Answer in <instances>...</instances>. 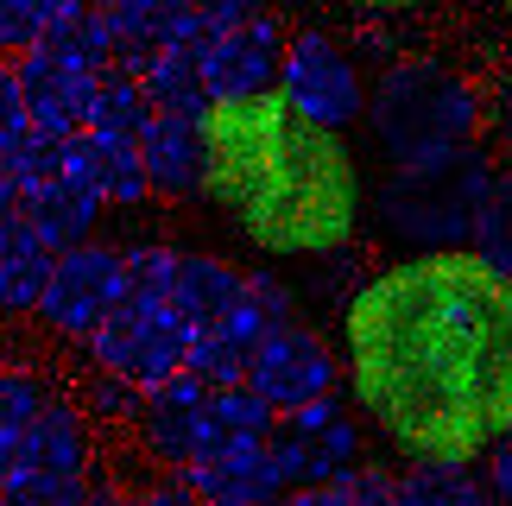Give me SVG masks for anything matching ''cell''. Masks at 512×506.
<instances>
[{"mask_svg": "<svg viewBox=\"0 0 512 506\" xmlns=\"http://www.w3.org/2000/svg\"><path fill=\"white\" fill-rule=\"evenodd\" d=\"M348 393L411 462H475L512 437V279L475 247L411 253L342 304Z\"/></svg>", "mask_w": 512, "mask_h": 506, "instance_id": "1", "label": "cell"}, {"mask_svg": "<svg viewBox=\"0 0 512 506\" xmlns=\"http://www.w3.org/2000/svg\"><path fill=\"white\" fill-rule=\"evenodd\" d=\"M209 178L203 203L241 228L272 260H323L361 228V165L342 133L304 121L279 89L247 102H215L203 121Z\"/></svg>", "mask_w": 512, "mask_h": 506, "instance_id": "2", "label": "cell"}, {"mask_svg": "<svg viewBox=\"0 0 512 506\" xmlns=\"http://www.w3.org/2000/svg\"><path fill=\"white\" fill-rule=\"evenodd\" d=\"M494 178L500 171L487 165L481 146H456L443 159H418V165H392V178L373 197V222H380V235L392 247H411V253L468 247Z\"/></svg>", "mask_w": 512, "mask_h": 506, "instance_id": "3", "label": "cell"}, {"mask_svg": "<svg viewBox=\"0 0 512 506\" xmlns=\"http://www.w3.org/2000/svg\"><path fill=\"white\" fill-rule=\"evenodd\" d=\"M367 127H373V140H380V152L392 165H418V159H443L456 146H475L481 102L456 70L418 57V64H392L373 83Z\"/></svg>", "mask_w": 512, "mask_h": 506, "instance_id": "4", "label": "cell"}, {"mask_svg": "<svg viewBox=\"0 0 512 506\" xmlns=\"http://www.w3.org/2000/svg\"><path fill=\"white\" fill-rule=\"evenodd\" d=\"M190 336L196 329L171 298H127L83 348L102 374H121L146 393V386H159L190 367Z\"/></svg>", "mask_w": 512, "mask_h": 506, "instance_id": "5", "label": "cell"}, {"mask_svg": "<svg viewBox=\"0 0 512 506\" xmlns=\"http://www.w3.org/2000/svg\"><path fill=\"white\" fill-rule=\"evenodd\" d=\"M266 456L279 469L285 494L291 488H342L354 469H367L361 462V418L336 393H323V399H310L272 424Z\"/></svg>", "mask_w": 512, "mask_h": 506, "instance_id": "6", "label": "cell"}, {"mask_svg": "<svg viewBox=\"0 0 512 506\" xmlns=\"http://www.w3.org/2000/svg\"><path fill=\"white\" fill-rule=\"evenodd\" d=\"M127 304V260L114 241H83V247H64L51 266V285L38 298V329L57 342H89L114 310Z\"/></svg>", "mask_w": 512, "mask_h": 506, "instance_id": "7", "label": "cell"}, {"mask_svg": "<svg viewBox=\"0 0 512 506\" xmlns=\"http://www.w3.org/2000/svg\"><path fill=\"white\" fill-rule=\"evenodd\" d=\"M279 95L304 114V121H317L329 133H342V127H354L367 114L361 70H354V57L336 45V38H323V32H298L285 45Z\"/></svg>", "mask_w": 512, "mask_h": 506, "instance_id": "8", "label": "cell"}, {"mask_svg": "<svg viewBox=\"0 0 512 506\" xmlns=\"http://www.w3.org/2000/svg\"><path fill=\"white\" fill-rule=\"evenodd\" d=\"M247 386L285 418V412H298V405L323 399L329 386H336V355H329V342L310 323H279L260 348H253Z\"/></svg>", "mask_w": 512, "mask_h": 506, "instance_id": "9", "label": "cell"}, {"mask_svg": "<svg viewBox=\"0 0 512 506\" xmlns=\"http://www.w3.org/2000/svg\"><path fill=\"white\" fill-rule=\"evenodd\" d=\"M7 475H32V481H95V418L76 399H51L26 431H19Z\"/></svg>", "mask_w": 512, "mask_h": 506, "instance_id": "10", "label": "cell"}, {"mask_svg": "<svg viewBox=\"0 0 512 506\" xmlns=\"http://www.w3.org/2000/svg\"><path fill=\"white\" fill-rule=\"evenodd\" d=\"M285 45H291L285 26L272 13H260V19H247V26L209 38V45L196 51V64H203V83H209L215 102H247V95L279 89Z\"/></svg>", "mask_w": 512, "mask_h": 506, "instance_id": "11", "label": "cell"}, {"mask_svg": "<svg viewBox=\"0 0 512 506\" xmlns=\"http://www.w3.org/2000/svg\"><path fill=\"white\" fill-rule=\"evenodd\" d=\"M13 64H19V95H26L32 127L64 133V140L89 127V108H95V89H102V70L76 64V57L57 51V45H32V51H19Z\"/></svg>", "mask_w": 512, "mask_h": 506, "instance_id": "12", "label": "cell"}, {"mask_svg": "<svg viewBox=\"0 0 512 506\" xmlns=\"http://www.w3.org/2000/svg\"><path fill=\"white\" fill-rule=\"evenodd\" d=\"M203 405H209V380H196L190 367L140 393L133 431H140V450L159 462V469H184V462H190V450H196V424H203Z\"/></svg>", "mask_w": 512, "mask_h": 506, "instance_id": "13", "label": "cell"}, {"mask_svg": "<svg viewBox=\"0 0 512 506\" xmlns=\"http://www.w3.org/2000/svg\"><path fill=\"white\" fill-rule=\"evenodd\" d=\"M272 329H279V323H272V317H266V304L247 291V298L234 304V310H222L215 323H203V329L190 336V374H196V380H209V386H241V380H247L253 348H260Z\"/></svg>", "mask_w": 512, "mask_h": 506, "instance_id": "14", "label": "cell"}, {"mask_svg": "<svg viewBox=\"0 0 512 506\" xmlns=\"http://www.w3.org/2000/svg\"><path fill=\"white\" fill-rule=\"evenodd\" d=\"M140 165H146L152 197H203V178H209V140H203V121H184V114H159V121L140 133Z\"/></svg>", "mask_w": 512, "mask_h": 506, "instance_id": "15", "label": "cell"}, {"mask_svg": "<svg viewBox=\"0 0 512 506\" xmlns=\"http://www.w3.org/2000/svg\"><path fill=\"white\" fill-rule=\"evenodd\" d=\"M64 171L76 184H89L95 197H102L108 209H140L152 197V184H146V165H140V146L133 140H108V133H70V159Z\"/></svg>", "mask_w": 512, "mask_h": 506, "instance_id": "16", "label": "cell"}, {"mask_svg": "<svg viewBox=\"0 0 512 506\" xmlns=\"http://www.w3.org/2000/svg\"><path fill=\"white\" fill-rule=\"evenodd\" d=\"M19 216L38 228V241H45L51 253H64V247L102 241V216H108V203L95 197L89 184H76L70 171H64V178H51V184L26 190V197H19Z\"/></svg>", "mask_w": 512, "mask_h": 506, "instance_id": "17", "label": "cell"}, {"mask_svg": "<svg viewBox=\"0 0 512 506\" xmlns=\"http://www.w3.org/2000/svg\"><path fill=\"white\" fill-rule=\"evenodd\" d=\"M279 412L253 393V386H209V405H203V424H196V450L190 462H209V456H234V450H260L272 437Z\"/></svg>", "mask_w": 512, "mask_h": 506, "instance_id": "18", "label": "cell"}, {"mask_svg": "<svg viewBox=\"0 0 512 506\" xmlns=\"http://www.w3.org/2000/svg\"><path fill=\"white\" fill-rule=\"evenodd\" d=\"M108 13V26L121 32V70L140 76V64L165 45L190 38V7L196 0H95Z\"/></svg>", "mask_w": 512, "mask_h": 506, "instance_id": "19", "label": "cell"}, {"mask_svg": "<svg viewBox=\"0 0 512 506\" xmlns=\"http://www.w3.org/2000/svg\"><path fill=\"white\" fill-rule=\"evenodd\" d=\"M51 266L57 253L38 241V228L26 216L0 222V317H32L51 285Z\"/></svg>", "mask_w": 512, "mask_h": 506, "instance_id": "20", "label": "cell"}, {"mask_svg": "<svg viewBox=\"0 0 512 506\" xmlns=\"http://www.w3.org/2000/svg\"><path fill=\"white\" fill-rule=\"evenodd\" d=\"M247 298V272L222 260V253H184L177 247V279H171V304L190 317V329L215 323L222 310H234Z\"/></svg>", "mask_w": 512, "mask_h": 506, "instance_id": "21", "label": "cell"}, {"mask_svg": "<svg viewBox=\"0 0 512 506\" xmlns=\"http://www.w3.org/2000/svg\"><path fill=\"white\" fill-rule=\"evenodd\" d=\"M184 481L203 494V506H222V500H279L285 494V481H279V469H272L266 443H260V450H234V456H209V462H184Z\"/></svg>", "mask_w": 512, "mask_h": 506, "instance_id": "22", "label": "cell"}, {"mask_svg": "<svg viewBox=\"0 0 512 506\" xmlns=\"http://www.w3.org/2000/svg\"><path fill=\"white\" fill-rule=\"evenodd\" d=\"M140 83H146V95H152V108H159V114L209 121V108H215V95L203 83V64H196V51H184V45L152 51L146 64H140Z\"/></svg>", "mask_w": 512, "mask_h": 506, "instance_id": "23", "label": "cell"}, {"mask_svg": "<svg viewBox=\"0 0 512 506\" xmlns=\"http://www.w3.org/2000/svg\"><path fill=\"white\" fill-rule=\"evenodd\" d=\"M159 121V108H152L146 83L133 70H102V89H95V108H89V133H108V140H133L140 146V133Z\"/></svg>", "mask_w": 512, "mask_h": 506, "instance_id": "24", "label": "cell"}, {"mask_svg": "<svg viewBox=\"0 0 512 506\" xmlns=\"http://www.w3.org/2000/svg\"><path fill=\"white\" fill-rule=\"evenodd\" d=\"M399 506H500L487 481L468 475V462H418L399 475Z\"/></svg>", "mask_w": 512, "mask_h": 506, "instance_id": "25", "label": "cell"}, {"mask_svg": "<svg viewBox=\"0 0 512 506\" xmlns=\"http://www.w3.org/2000/svg\"><path fill=\"white\" fill-rule=\"evenodd\" d=\"M64 159H70V140L64 133H45V127H26L0 146V171L19 184V197L38 190V184H51V178H64Z\"/></svg>", "mask_w": 512, "mask_h": 506, "instance_id": "26", "label": "cell"}, {"mask_svg": "<svg viewBox=\"0 0 512 506\" xmlns=\"http://www.w3.org/2000/svg\"><path fill=\"white\" fill-rule=\"evenodd\" d=\"M57 393H51V380L38 374V367H0V456H13V443H19V431L45 412Z\"/></svg>", "mask_w": 512, "mask_h": 506, "instance_id": "27", "label": "cell"}, {"mask_svg": "<svg viewBox=\"0 0 512 506\" xmlns=\"http://www.w3.org/2000/svg\"><path fill=\"white\" fill-rule=\"evenodd\" d=\"M76 7H83V0H0V51L19 57V51L45 45Z\"/></svg>", "mask_w": 512, "mask_h": 506, "instance_id": "28", "label": "cell"}, {"mask_svg": "<svg viewBox=\"0 0 512 506\" xmlns=\"http://www.w3.org/2000/svg\"><path fill=\"white\" fill-rule=\"evenodd\" d=\"M468 247H475L494 272H506V279H512V171H506V178H494V190H487L481 222H475V241H468Z\"/></svg>", "mask_w": 512, "mask_h": 506, "instance_id": "29", "label": "cell"}, {"mask_svg": "<svg viewBox=\"0 0 512 506\" xmlns=\"http://www.w3.org/2000/svg\"><path fill=\"white\" fill-rule=\"evenodd\" d=\"M121 260H127V298H171L177 247H165V241H127Z\"/></svg>", "mask_w": 512, "mask_h": 506, "instance_id": "30", "label": "cell"}, {"mask_svg": "<svg viewBox=\"0 0 512 506\" xmlns=\"http://www.w3.org/2000/svg\"><path fill=\"white\" fill-rule=\"evenodd\" d=\"M83 405L89 418H108V424H133V412H140V386L133 380H121V374H102V367H95V374L83 380Z\"/></svg>", "mask_w": 512, "mask_h": 506, "instance_id": "31", "label": "cell"}, {"mask_svg": "<svg viewBox=\"0 0 512 506\" xmlns=\"http://www.w3.org/2000/svg\"><path fill=\"white\" fill-rule=\"evenodd\" d=\"M26 127H32V114H26V95H19V64L0 51V146Z\"/></svg>", "mask_w": 512, "mask_h": 506, "instance_id": "32", "label": "cell"}, {"mask_svg": "<svg viewBox=\"0 0 512 506\" xmlns=\"http://www.w3.org/2000/svg\"><path fill=\"white\" fill-rule=\"evenodd\" d=\"M133 506H203V494L184 481V469H165L159 481H146V488L133 494Z\"/></svg>", "mask_w": 512, "mask_h": 506, "instance_id": "33", "label": "cell"}, {"mask_svg": "<svg viewBox=\"0 0 512 506\" xmlns=\"http://www.w3.org/2000/svg\"><path fill=\"white\" fill-rule=\"evenodd\" d=\"M487 488H494L500 506H512V437L487 450Z\"/></svg>", "mask_w": 512, "mask_h": 506, "instance_id": "34", "label": "cell"}, {"mask_svg": "<svg viewBox=\"0 0 512 506\" xmlns=\"http://www.w3.org/2000/svg\"><path fill=\"white\" fill-rule=\"evenodd\" d=\"M285 506H354L348 488H291Z\"/></svg>", "mask_w": 512, "mask_h": 506, "instance_id": "35", "label": "cell"}, {"mask_svg": "<svg viewBox=\"0 0 512 506\" xmlns=\"http://www.w3.org/2000/svg\"><path fill=\"white\" fill-rule=\"evenodd\" d=\"M83 506H133V494H127V488H114V481H89Z\"/></svg>", "mask_w": 512, "mask_h": 506, "instance_id": "36", "label": "cell"}, {"mask_svg": "<svg viewBox=\"0 0 512 506\" xmlns=\"http://www.w3.org/2000/svg\"><path fill=\"white\" fill-rule=\"evenodd\" d=\"M342 7H361V13H405V7H424V0H342Z\"/></svg>", "mask_w": 512, "mask_h": 506, "instance_id": "37", "label": "cell"}, {"mask_svg": "<svg viewBox=\"0 0 512 506\" xmlns=\"http://www.w3.org/2000/svg\"><path fill=\"white\" fill-rule=\"evenodd\" d=\"M7 216H19V184L0 171V222H7Z\"/></svg>", "mask_w": 512, "mask_h": 506, "instance_id": "38", "label": "cell"}, {"mask_svg": "<svg viewBox=\"0 0 512 506\" xmlns=\"http://www.w3.org/2000/svg\"><path fill=\"white\" fill-rule=\"evenodd\" d=\"M222 506H285V494L279 500H222Z\"/></svg>", "mask_w": 512, "mask_h": 506, "instance_id": "39", "label": "cell"}, {"mask_svg": "<svg viewBox=\"0 0 512 506\" xmlns=\"http://www.w3.org/2000/svg\"><path fill=\"white\" fill-rule=\"evenodd\" d=\"M0 506H7V456H0Z\"/></svg>", "mask_w": 512, "mask_h": 506, "instance_id": "40", "label": "cell"}, {"mask_svg": "<svg viewBox=\"0 0 512 506\" xmlns=\"http://www.w3.org/2000/svg\"><path fill=\"white\" fill-rule=\"evenodd\" d=\"M500 7H506V13H512V0H500Z\"/></svg>", "mask_w": 512, "mask_h": 506, "instance_id": "41", "label": "cell"}]
</instances>
